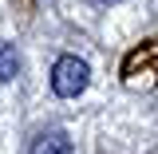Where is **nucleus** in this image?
Wrapping results in <instances>:
<instances>
[{"mask_svg":"<svg viewBox=\"0 0 158 154\" xmlns=\"http://www.w3.org/2000/svg\"><path fill=\"white\" fill-rule=\"evenodd\" d=\"M87 79H91V67L79 56H59L56 67H52V91L63 95V99H71V95H79L87 87Z\"/></svg>","mask_w":158,"mask_h":154,"instance_id":"obj_1","label":"nucleus"},{"mask_svg":"<svg viewBox=\"0 0 158 154\" xmlns=\"http://www.w3.org/2000/svg\"><path fill=\"white\" fill-rule=\"evenodd\" d=\"M28 154H71V142H67L63 131H52V135H40Z\"/></svg>","mask_w":158,"mask_h":154,"instance_id":"obj_2","label":"nucleus"},{"mask_svg":"<svg viewBox=\"0 0 158 154\" xmlns=\"http://www.w3.org/2000/svg\"><path fill=\"white\" fill-rule=\"evenodd\" d=\"M16 71H20V56H16V48L0 40V83L16 79Z\"/></svg>","mask_w":158,"mask_h":154,"instance_id":"obj_3","label":"nucleus"}]
</instances>
